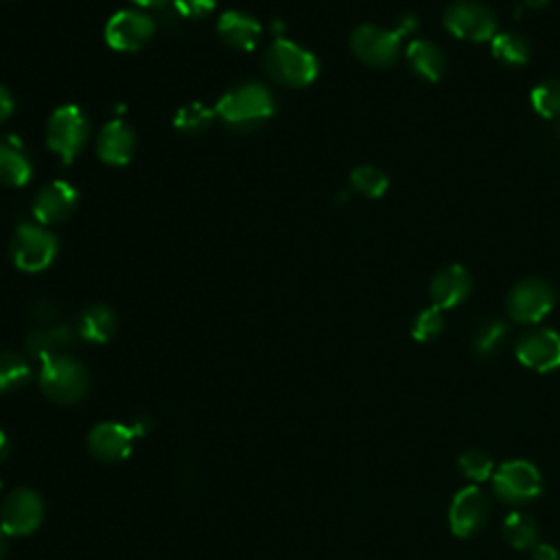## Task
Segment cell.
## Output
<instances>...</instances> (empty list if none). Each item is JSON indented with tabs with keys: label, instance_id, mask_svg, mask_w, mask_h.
I'll use <instances>...</instances> for the list:
<instances>
[{
	"label": "cell",
	"instance_id": "obj_25",
	"mask_svg": "<svg viewBox=\"0 0 560 560\" xmlns=\"http://www.w3.org/2000/svg\"><path fill=\"white\" fill-rule=\"evenodd\" d=\"M490 50H492V57L508 68L525 66L532 55L527 39L516 33H497L490 39Z\"/></svg>",
	"mask_w": 560,
	"mask_h": 560
},
{
	"label": "cell",
	"instance_id": "obj_31",
	"mask_svg": "<svg viewBox=\"0 0 560 560\" xmlns=\"http://www.w3.org/2000/svg\"><path fill=\"white\" fill-rule=\"evenodd\" d=\"M457 466L459 470L464 472V477L472 479V481H486L490 479L494 472V466H492V459L486 451H479V448H468L459 455L457 459Z\"/></svg>",
	"mask_w": 560,
	"mask_h": 560
},
{
	"label": "cell",
	"instance_id": "obj_26",
	"mask_svg": "<svg viewBox=\"0 0 560 560\" xmlns=\"http://www.w3.org/2000/svg\"><path fill=\"white\" fill-rule=\"evenodd\" d=\"M214 109L201 105V103H188L184 105L175 118H173V125L179 133H186V136H199L203 131L210 129L212 120H214Z\"/></svg>",
	"mask_w": 560,
	"mask_h": 560
},
{
	"label": "cell",
	"instance_id": "obj_4",
	"mask_svg": "<svg viewBox=\"0 0 560 560\" xmlns=\"http://www.w3.org/2000/svg\"><path fill=\"white\" fill-rule=\"evenodd\" d=\"M90 138V122L81 107L61 105L46 122V144L61 160L72 162L85 147Z\"/></svg>",
	"mask_w": 560,
	"mask_h": 560
},
{
	"label": "cell",
	"instance_id": "obj_14",
	"mask_svg": "<svg viewBox=\"0 0 560 560\" xmlns=\"http://www.w3.org/2000/svg\"><path fill=\"white\" fill-rule=\"evenodd\" d=\"M79 192L72 184L63 179H55L37 190L33 199V217L39 221V225H55L72 217L77 210Z\"/></svg>",
	"mask_w": 560,
	"mask_h": 560
},
{
	"label": "cell",
	"instance_id": "obj_17",
	"mask_svg": "<svg viewBox=\"0 0 560 560\" xmlns=\"http://www.w3.org/2000/svg\"><path fill=\"white\" fill-rule=\"evenodd\" d=\"M136 151V133L125 120H109L96 138V153L105 164L125 166Z\"/></svg>",
	"mask_w": 560,
	"mask_h": 560
},
{
	"label": "cell",
	"instance_id": "obj_32",
	"mask_svg": "<svg viewBox=\"0 0 560 560\" xmlns=\"http://www.w3.org/2000/svg\"><path fill=\"white\" fill-rule=\"evenodd\" d=\"M173 7L177 11V15L186 18V20H199L214 11L217 0H173Z\"/></svg>",
	"mask_w": 560,
	"mask_h": 560
},
{
	"label": "cell",
	"instance_id": "obj_38",
	"mask_svg": "<svg viewBox=\"0 0 560 560\" xmlns=\"http://www.w3.org/2000/svg\"><path fill=\"white\" fill-rule=\"evenodd\" d=\"M133 4L142 7V9H160L166 4V0H131Z\"/></svg>",
	"mask_w": 560,
	"mask_h": 560
},
{
	"label": "cell",
	"instance_id": "obj_19",
	"mask_svg": "<svg viewBox=\"0 0 560 560\" xmlns=\"http://www.w3.org/2000/svg\"><path fill=\"white\" fill-rule=\"evenodd\" d=\"M33 175L31 158L15 136L0 138V184L4 186H24Z\"/></svg>",
	"mask_w": 560,
	"mask_h": 560
},
{
	"label": "cell",
	"instance_id": "obj_10",
	"mask_svg": "<svg viewBox=\"0 0 560 560\" xmlns=\"http://www.w3.org/2000/svg\"><path fill=\"white\" fill-rule=\"evenodd\" d=\"M155 22L140 9H122L114 13L105 24V42L109 48L120 52H133L149 44L153 37Z\"/></svg>",
	"mask_w": 560,
	"mask_h": 560
},
{
	"label": "cell",
	"instance_id": "obj_12",
	"mask_svg": "<svg viewBox=\"0 0 560 560\" xmlns=\"http://www.w3.org/2000/svg\"><path fill=\"white\" fill-rule=\"evenodd\" d=\"M514 354L534 372H553L560 368V335L551 328L527 330L518 337Z\"/></svg>",
	"mask_w": 560,
	"mask_h": 560
},
{
	"label": "cell",
	"instance_id": "obj_41",
	"mask_svg": "<svg viewBox=\"0 0 560 560\" xmlns=\"http://www.w3.org/2000/svg\"><path fill=\"white\" fill-rule=\"evenodd\" d=\"M4 553H7V538H4V529L0 527V560Z\"/></svg>",
	"mask_w": 560,
	"mask_h": 560
},
{
	"label": "cell",
	"instance_id": "obj_3",
	"mask_svg": "<svg viewBox=\"0 0 560 560\" xmlns=\"http://www.w3.org/2000/svg\"><path fill=\"white\" fill-rule=\"evenodd\" d=\"M39 387L42 392L61 405H72L88 394L90 374L85 365L66 354H55L42 361L39 368Z\"/></svg>",
	"mask_w": 560,
	"mask_h": 560
},
{
	"label": "cell",
	"instance_id": "obj_36",
	"mask_svg": "<svg viewBox=\"0 0 560 560\" xmlns=\"http://www.w3.org/2000/svg\"><path fill=\"white\" fill-rule=\"evenodd\" d=\"M532 560H560V549L551 545H538L532 553Z\"/></svg>",
	"mask_w": 560,
	"mask_h": 560
},
{
	"label": "cell",
	"instance_id": "obj_7",
	"mask_svg": "<svg viewBox=\"0 0 560 560\" xmlns=\"http://www.w3.org/2000/svg\"><path fill=\"white\" fill-rule=\"evenodd\" d=\"M402 35L396 28H381L376 24H361L350 35L354 57L370 68H389L400 57Z\"/></svg>",
	"mask_w": 560,
	"mask_h": 560
},
{
	"label": "cell",
	"instance_id": "obj_23",
	"mask_svg": "<svg viewBox=\"0 0 560 560\" xmlns=\"http://www.w3.org/2000/svg\"><path fill=\"white\" fill-rule=\"evenodd\" d=\"M510 330L501 319H481L470 337V350L479 361H490L501 354Z\"/></svg>",
	"mask_w": 560,
	"mask_h": 560
},
{
	"label": "cell",
	"instance_id": "obj_30",
	"mask_svg": "<svg viewBox=\"0 0 560 560\" xmlns=\"http://www.w3.org/2000/svg\"><path fill=\"white\" fill-rule=\"evenodd\" d=\"M444 332V311L429 306L420 311L411 322V335L416 341H433Z\"/></svg>",
	"mask_w": 560,
	"mask_h": 560
},
{
	"label": "cell",
	"instance_id": "obj_13",
	"mask_svg": "<svg viewBox=\"0 0 560 560\" xmlns=\"http://www.w3.org/2000/svg\"><path fill=\"white\" fill-rule=\"evenodd\" d=\"M488 514H490L488 494L472 486L462 488L451 501V510H448L451 532L457 538H470L486 525Z\"/></svg>",
	"mask_w": 560,
	"mask_h": 560
},
{
	"label": "cell",
	"instance_id": "obj_18",
	"mask_svg": "<svg viewBox=\"0 0 560 560\" xmlns=\"http://www.w3.org/2000/svg\"><path fill=\"white\" fill-rule=\"evenodd\" d=\"M217 33L221 42L234 50H252L262 33V26L256 18L243 11H223L217 22Z\"/></svg>",
	"mask_w": 560,
	"mask_h": 560
},
{
	"label": "cell",
	"instance_id": "obj_37",
	"mask_svg": "<svg viewBox=\"0 0 560 560\" xmlns=\"http://www.w3.org/2000/svg\"><path fill=\"white\" fill-rule=\"evenodd\" d=\"M149 429H151V418H147V416H140V418L133 420V424H131L133 435H144Z\"/></svg>",
	"mask_w": 560,
	"mask_h": 560
},
{
	"label": "cell",
	"instance_id": "obj_40",
	"mask_svg": "<svg viewBox=\"0 0 560 560\" xmlns=\"http://www.w3.org/2000/svg\"><path fill=\"white\" fill-rule=\"evenodd\" d=\"M547 2H549V0H523V4H525L527 9H532V11H538V9L547 7Z\"/></svg>",
	"mask_w": 560,
	"mask_h": 560
},
{
	"label": "cell",
	"instance_id": "obj_8",
	"mask_svg": "<svg viewBox=\"0 0 560 560\" xmlns=\"http://www.w3.org/2000/svg\"><path fill=\"white\" fill-rule=\"evenodd\" d=\"M556 304V291L547 280L525 278L516 282L505 300L510 319L518 324H538L542 322Z\"/></svg>",
	"mask_w": 560,
	"mask_h": 560
},
{
	"label": "cell",
	"instance_id": "obj_34",
	"mask_svg": "<svg viewBox=\"0 0 560 560\" xmlns=\"http://www.w3.org/2000/svg\"><path fill=\"white\" fill-rule=\"evenodd\" d=\"M416 26H418V20H416V15H411V13H402V15L396 20V24H394V28H396L402 37L411 35V33L416 31Z\"/></svg>",
	"mask_w": 560,
	"mask_h": 560
},
{
	"label": "cell",
	"instance_id": "obj_2",
	"mask_svg": "<svg viewBox=\"0 0 560 560\" xmlns=\"http://www.w3.org/2000/svg\"><path fill=\"white\" fill-rule=\"evenodd\" d=\"M265 74L284 88H306L317 77L313 52L289 39H276L262 57Z\"/></svg>",
	"mask_w": 560,
	"mask_h": 560
},
{
	"label": "cell",
	"instance_id": "obj_6",
	"mask_svg": "<svg viewBox=\"0 0 560 560\" xmlns=\"http://www.w3.org/2000/svg\"><path fill=\"white\" fill-rule=\"evenodd\" d=\"M446 31L466 42H490L497 35V15L477 0H457L444 9Z\"/></svg>",
	"mask_w": 560,
	"mask_h": 560
},
{
	"label": "cell",
	"instance_id": "obj_1",
	"mask_svg": "<svg viewBox=\"0 0 560 560\" xmlns=\"http://www.w3.org/2000/svg\"><path fill=\"white\" fill-rule=\"evenodd\" d=\"M214 114L228 127L236 131H249L273 114V98L265 85L247 81L228 90L219 98Z\"/></svg>",
	"mask_w": 560,
	"mask_h": 560
},
{
	"label": "cell",
	"instance_id": "obj_29",
	"mask_svg": "<svg viewBox=\"0 0 560 560\" xmlns=\"http://www.w3.org/2000/svg\"><path fill=\"white\" fill-rule=\"evenodd\" d=\"M350 184L363 197L376 199V197H381L387 190V175L381 168H376V166L363 164V166H357L350 173Z\"/></svg>",
	"mask_w": 560,
	"mask_h": 560
},
{
	"label": "cell",
	"instance_id": "obj_27",
	"mask_svg": "<svg viewBox=\"0 0 560 560\" xmlns=\"http://www.w3.org/2000/svg\"><path fill=\"white\" fill-rule=\"evenodd\" d=\"M31 378V365L15 352H0V394L24 387Z\"/></svg>",
	"mask_w": 560,
	"mask_h": 560
},
{
	"label": "cell",
	"instance_id": "obj_35",
	"mask_svg": "<svg viewBox=\"0 0 560 560\" xmlns=\"http://www.w3.org/2000/svg\"><path fill=\"white\" fill-rule=\"evenodd\" d=\"M11 112H13V96H11V92L7 88L0 85V125L9 120Z\"/></svg>",
	"mask_w": 560,
	"mask_h": 560
},
{
	"label": "cell",
	"instance_id": "obj_22",
	"mask_svg": "<svg viewBox=\"0 0 560 560\" xmlns=\"http://www.w3.org/2000/svg\"><path fill=\"white\" fill-rule=\"evenodd\" d=\"M77 332L81 339L92 343H105L116 332V315L105 304H90L81 311L77 322Z\"/></svg>",
	"mask_w": 560,
	"mask_h": 560
},
{
	"label": "cell",
	"instance_id": "obj_24",
	"mask_svg": "<svg viewBox=\"0 0 560 560\" xmlns=\"http://www.w3.org/2000/svg\"><path fill=\"white\" fill-rule=\"evenodd\" d=\"M503 538L514 547V549H532L538 547L540 540V527L538 521L521 510L510 512L503 518Z\"/></svg>",
	"mask_w": 560,
	"mask_h": 560
},
{
	"label": "cell",
	"instance_id": "obj_9",
	"mask_svg": "<svg viewBox=\"0 0 560 560\" xmlns=\"http://www.w3.org/2000/svg\"><path fill=\"white\" fill-rule=\"evenodd\" d=\"M542 479L534 464L514 459L501 464L492 475V492L508 505H523L540 494Z\"/></svg>",
	"mask_w": 560,
	"mask_h": 560
},
{
	"label": "cell",
	"instance_id": "obj_39",
	"mask_svg": "<svg viewBox=\"0 0 560 560\" xmlns=\"http://www.w3.org/2000/svg\"><path fill=\"white\" fill-rule=\"evenodd\" d=\"M9 438H7V433L0 429V462H4L7 459V455H9Z\"/></svg>",
	"mask_w": 560,
	"mask_h": 560
},
{
	"label": "cell",
	"instance_id": "obj_20",
	"mask_svg": "<svg viewBox=\"0 0 560 560\" xmlns=\"http://www.w3.org/2000/svg\"><path fill=\"white\" fill-rule=\"evenodd\" d=\"M74 330L66 324H55V326H42L33 332H28L24 346L26 352L35 359H48L55 354H66L68 348L74 343Z\"/></svg>",
	"mask_w": 560,
	"mask_h": 560
},
{
	"label": "cell",
	"instance_id": "obj_33",
	"mask_svg": "<svg viewBox=\"0 0 560 560\" xmlns=\"http://www.w3.org/2000/svg\"><path fill=\"white\" fill-rule=\"evenodd\" d=\"M57 315H59V308H57V304H52V302H48V300H42V302H37L35 304V308H33V317L39 322V324H50V322H55L57 319Z\"/></svg>",
	"mask_w": 560,
	"mask_h": 560
},
{
	"label": "cell",
	"instance_id": "obj_5",
	"mask_svg": "<svg viewBox=\"0 0 560 560\" xmlns=\"http://www.w3.org/2000/svg\"><path fill=\"white\" fill-rule=\"evenodd\" d=\"M9 254L18 269L28 273L44 271L57 254V238L44 225L22 223L11 238Z\"/></svg>",
	"mask_w": 560,
	"mask_h": 560
},
{
	"label": "cell",
	"instance_id": "obj_11",
	"mask_svg": "<svg viewBox=\"0 0 560 560\" xmlns=\"http://www.w3.org/2000/svg\"><path fill=\"white\" fill-rule=\"evenodd\" d=\"M44 518V501L31 488L13 490L0 508V527L4 534L24 536L39 527Z\"/></svg>",
	"mask_w": 560,
	"mask_h": 560
},
{
	"label": "cell",
	"instance_id": "obj_28",
	"mask_svg": "<svg viewBox=\"0 0 560 560\" xmlns=\"http://www.w3.org/2000/svg\"><path fill=\"white\" fill-rule=\"evenodd\" d=\"M532 107L538 116L560 120V79L540 81L529 94Z\"/></svg>",
	"mask_w": 560,
	"mask_h": 560
},
{
	"label": "cell",
	"instance_id": "obj_16",
	"mask_svg": "<svg viewBox=\"0 0 560 560\" xmlns=\"http://www.w3.org/2000/svg\"><path fill=\"white\" fill-rule=\"evenodd\" d=\"M472 289V278L464 265H448L440 269L429 284L431 304L446 311L459 306Z\"/></svg>",
	"mask_w": 560,
	"mask_h": 560
},
{
	"label": "cell",
	"instance_id": "obj_15",
	"mask_svg": "<svg viewBox=\"0 0 560 560\" xmlns=\"http://www.w3.org/2000/svg\"><path fill=\"white\" fill-rule=\"evenodd\" d=\"M133 431L120 422H98L88 435L90 453L101 462H120L131 453Z\"/></svg>",
	"mask_w": 560,
	"mask_h": 560
},
{
	"label": "cell",
	"instance_id": "obj_21",
	"mask_svg": "<svg viewBox=\"0 0 560 560\" xmlns=\"http://www.w3.org/2000/svg\"><path fill=\"white\" fill-rule=\"evenodd\" d=\"M407 63L420 79L431 83L440 81L446 72V55L429 39H413L405 50Z\"/></svg>",
	"mask_w": 560,
	"mask_h": 560
},
{
	"label": "cell",
	"instance_id": "obj_42",
	"mask_svg": "<svg viewBox=\"0 0 560 560\" xmlns=\"http://www.w3.org/2000/svg\"><path fill=\"white\" fill-rule=\"evenodd\" d=\"M558 136H560V125H558Z\"/></svg>",
	"mask_w": 560,
	"mask_h": 560
}]
</instances>
